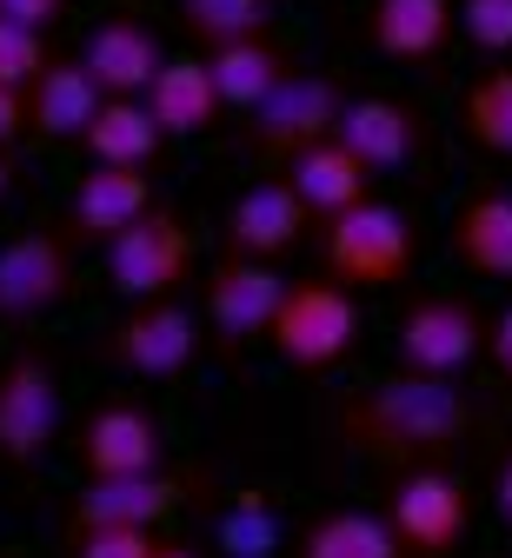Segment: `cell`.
Returning <instances> with one entry per match:
<instances>
[{"instance_id": "cell-22", "label": "cell", "mask_w": 512, "mask_h": 558, "mask_svg": "<svg viewBox=\"0 0 512 558\" xmlns=\"http://www.w3.org/2000/svg\"><path fill=\"white\" fill-rule=\"evenodd\" d=\"M453 259L479 279H512V193L479 186L453 214Z\"/></svg>"}, {"instance_id": "cell-30", "label": "cell", "mask_w": 512, "mask_h": 558, "mask_svg": "<svg viewBox=\"0 0 512 558\" xmlns=\"http://www.w3.org/2000/svg\"><path fill=\"white\" fill-rule=\"evenodd\" d=\"M460 27H466L473 47L512 53V0H466V8H460Z\"/></svg>"}, {"instance_id": "cell-11", "label": "cell", "mask_w": 512, "mask_h": 558, "mask_svg": "<svg viewBox=\"0 0 512 558\" xmlns=\"http://www.w3.org/2000/svg\"><path fill=\"white\" fill-rule=\"evenodd\" d=\"M154 180H146V167H87L81 173V186L67 193V206H60V233L73 240V246H114L133 220H146L154 214Z\"/></svg>"}, {"instance_id": "cell-19", "label": "cell", "mask_w": 512, "mask_h": 558, "mask_svg": "<svg viewBox=\"0 0 512 558\" xmlns=\"http://www.w3.org/2000/svg\"><path fill=\"white\" fill-rule=\"evenodd\" d=\"M286 180H293V193H300L320 220H333V214H346V206H359V199H373V167H366L346 140H313L307 154H293L286 160Z\"/></svg>"}, {"instance_id": "cell-32", "label": "cell", "mask_w": 512, "mask_h": 558, "mask_svg": "<svg viewBox=\"0 0 512 558\" xmlns=\"http://www.w3.org/2000/svg\"><path fill=\"white\" fill-rule=\"evenodd\" d=\"M0 14L21 21V27H34V34H47V27L67 14V0H0Z\"/></svg>"}, {"instance_id": "cell-2", "label": "cell", "mask_w": 512, "mask_h": 558, "mask_svg": "<svg viewBox=\"0 0 512 558\" xmlns=\"http://www.w3.org/2000/svg\"><path fill=\"white\" fill-rule=\"evenodd\" d=\"M359 339V300L340 279H293L266 345L293 366V373H333Z\"/></svg>"}, {"instance_id": "cell-27", "label": "cell", "mask_w": 512, "mask_h": 558, "mask_svg": "<svg viewBox=\"0 0 512 558\" xmlns=\"http://www.w3.org/2000/svg\"><path fill=\"white\" fill-rule=\"evenodd\" d=\"M460 120L473 133V147L512 160V66H486V74L460 94Z\"/></svg>"}, {"instance_id": "cell-37", "label": "cell", "mask_w": 512, "mask_h": 558, "mask_svg": "<svg viewBox=\"0 0 512 558\" xmlns=\"http://www.w3.org/2000/svg\"><path fill=\"white\" fill-rule=\"evenodd\" d=\"M8 186H14V154L0 147V199H8Z\"/></svg>"}, {"instance_id": "cell-31", "label": "cell", "mask_w": 512, "mask_h": 558, "mask_svg": "<svg viewBox=\"0 0 512 558\" xmlns=\"http://www.w3.org/2000/svg\"><path fill=\"white\" fill-rule=\"evenodd\" d=\"M219 545H227V558H266L273 551V519L253 512V506H240L227 525H219Z\"/></svg>"}, {"instance_id": "cell-13", "label": "cell", "mask_w": 512, "mask_h": 558, "mask_svg": "<svg viewBox=\"0 0 512 558\" xmlns=\"http://www.w3.org/2000/svg\"><path fill=\"white\" fill-rule=\"evenodd\" d=\"M73 459H81L87 478H120V472H167V433L160 418L133 405V399H114L100 412L81 418V439H73Z\"/></svg>"}, {"instance_id": "cell-33", "label": "cell", "mask_w": 512, "mask_h": 558, "mask_svg": "<svg viewBox=\"0 0 512 558\" xmlns=\"http://www.w3.org/2000/svg\"><path fill=\"white\" fill-rule=\"evenodd\" d=\"M486 353H492L499 379H512V306H505V313H492V332H486Z\"/></svg>"}, {"instance_id": "cell-29", "label": "cell", "mask_w": 512, "mask_h": 558, "mask_svg": "<svg viewBox=\"0 0 512 558\" xmlns=\"http://www.w3.org/2000/svg\"><path fill=\"white\" fill-rule=\"evenodd\" d=\"M73 558H154L160 532L154 525H94V532H67Z\"/></svg>"}, {"instance_id": "cell-16", "label": "cell", "mask_w": 512, "mask_h": 558, "mask_svg": "<svg viewBox=\"0 0 512 558\" xmlns=\"http://www.w3.org/2000/svg\"><path fill=\"white\" fill-rule=\"evenodd\" d=\"M180 506V478L174 472H120V478H87L81 499L67 512V532H94V525H154Z\"/></svg>"}, {"instance_id": "cell-23", "label": "cell", "mask_w": 512, "mask_h": 558, "mask_svg": "<svg viewBox=\"0 0 512 558\" xmlns=\"http://www.w3.org/2000/svg\"><path fill=\"white\" fill-rule=\"evenodd\" d=\"M146 113L160 120L167 140H193V133H213L219 113H227V100H219L206 60H167L160 81L146 87Z\"/></svg>"}, {"instance_id": "cell-9", "label": "cell", "mask_w": 512, "mask_h": 558, "mask_svg": "<svg viewBox=\"0 0 512 558\" xmlns=\"http://www.w3.org/2000/svg\"><path fill=\"white\" fill-rule=\"evenodd\" d=\"M200 353V319L180 300H133L107 326V360L127 379H180Z\"/></svg>"}, {"instance_id": "cell-6", "label": "cell", "mask_w": 512, "mask_h": 558, "mask_svg": "<svg viewBox=\"0 0 512 558\" xmlns=\"http://www.w3.org/2000/svg\"><path fill=\"white\" fill-rule=\"evenodd\" d=\"M193 279V227L174 206H154L146 220H133L114 246H107V287L133 306V300H174Z\"/></svg>"}, {"instance_id": "cell-26", "label": "cell", "mask_w": 512, "mask_h": 558, "mask_svg": "<svg viewBox=\"0 0 512 558\" xmlns=\"http://www.w3.org/2000/svg\"><path fill=\"white\" fill-rule=\"evenodd\" d=\"M174 21H180L187 40H200L213 53V47L266 34L273 27V0H174Z\"/></svg>"}, {"instance_id": "cell-36", "label": "cell", "mask_w": 512, "mask_h": 558, "mask_svg": "<svg viewBox=\"0 0 512 558\" xmlns=\"http://www.w3.org/2000/svg\"><path fill=\"white\" fill-rule=\"evenodd\" d=\"M154 558H200V551H193V545H180V538H160V551H154Z\"/></svg>"}, {"instance_id": "cell-17", "label": "cell", "mask_w": 512, "mask_h": 558, "mask_svg": "<svg viewBox=\"0 0 512 558\" xmlns=\"http://www.w3.org/2000/svg\"><path fill=\"white\" fill-rule=\"evenodd\" d=\"M333 140H346V147L373 167V173H400V167H413V154L426 147V126H419L413 107H400V100H386V94H359V100H346Z\"/></svg>"}, {"instance_id": "cell-28", "label": "cell", "mask_w": 512, "mask_h": 558, "mask_svg": "<svg viewBox=\"0 0 512 558\" xmlns=\"http://www.w3.org/2000/svg\"><path fill=\"white\" fill-rule=\"evenodd\" d=\"M47 40L34 34V27H21V21H8L0 14V87H14V94H27L40 74H47Z\"/></svg>"}, {"instance_id": "cell-4", "label": "cell", "mask_w": 512, "mask_h": 558, "mask_svg": "<svg viewBox=\"0 0 512 558\" xmlns=\"http://www.w3.org/2000/svg\"><path fill=\"white\" fill-rule=\"evenodd\" d=\"M386 525L406 558H453L473 532V499L446 465H406L386 485Z\"/></svg>"}, {"instance_id": "cell-14", "label": "cell", "mask_w": 512, "mask_h": 558, "mask_svg": "<svg viewBox=\"0 0 512 558\" xmlns=\"http://www.w3.org/2000/svg\"><path fill=\"white\" fill-rule=\"evenodd\" d=\"M313 227V206L293 193V180H253L234 206L227 220H219V253H240V259H279L307 240Z\"/></svg>"}, {"instance_id": "cell-34", "label": "cell", "mask_w": 512, "mask_h": 558, "mask_svg": "<svg viewBox=\"0 0 512 558\" xmlns=\"http://www.w3.org/2000/svg\"><path fill=\"white\" fill-rule=\"evenodd\" d=\"M21 126H27V100H21L14 87H0V147H14Z\"/></svg>"}, {"instance_id": "cell-1", "label": "cell", "mask_w": 512, "mask_h": 558, "mask_svg": "<svg viewBox=\"0 0 512 558\" xmlns=\"http://www.w3.org/2000/svg\"><path fill=\"white\" fill-rule=\"evenodd\" d=\"M479 399L453 379H432V373H386L366 392L340 399L333 426L340 439L373 459L386 472H406V465H446L473 433H479Z\"/></svg>"}, {"instance_id": "cell-18", "label": "cell", "mask_w": 512, "mask_h": 558, "mask_svg": "<svg viewBox=\"0 0 512 558\" xmlns=\"http://www.w3.org/2000/svg\"><path fill=\"white\" fill-rule=\"evenodd\" d=\"M206 74H213L219 100H227V113H260L300 66H293V53L273 34H253V40H234V47H213Z\"/></svg>"}, {"instance_id": "cell-3", "label": "cell", "mask_w": 512, "mask_h": 558, "mask_svg": "<svg viewBox=\"0 0 512 558\" xmlns=\"http://www.w3.org/2000/svg\"><path fill=\"white\" fill-rule=\"evenodd\" d=\"M320 253H326V272L340 287L380 293V287H400L413 272V227L400 220V206L359 199V206H346V214H333L320 227Z\"/></svg>"}, {"instance_id": "cell-15", "label": "cell", "mask_w": 512, "mask_h": 558, "mask_svg": "<svg viewBox=\"0 0 512 558\" xmlns=\"http://www.w3.org/2000/svg\"><path fill=\"white\" fill-rule=\"evenodd\" d=\"M167 60H174V53L160 47V34L146 27V21H133V14L100 21V27L81 40V66L94 74V87H100L107 100H140L146 87L160 81Z\"/></svg>"}, {"instance_id": "cell-38", "label": "cell", "mask_w": 512, "mask_h": 558, "mask_svg": "<svg viewBox=\"0 0 512 558\" xmlns=\"http://www.w3.org/2000/svg\"><path fill=\"white\" fill-rule=\"evenodd\" d=\"M120 8H133V0H120Z\"/></svg>"}, {"instance_id": "cell-21", "label": "cell", "mask_w": 512, "mask_h": 558, "mask_svg": "<svg viewBox=\"0 0 512 558\" xmlns=\"http://www.w3.org/2000/svg\"><path fill=\"white\" fill-rule=\"evenodd\" d=\"M453 27H460L453 0H373V8H366V40L386 60H406V66L432 60L453 40Z\"/></svg>"}, {"instance_id": "cell-8", "label": "cell", "mask_w": 512, "mask_h": 558, "mask_svg": "<svg viewBox=\"0 0 512 558\" xmlns=\"http://www.w3.org/2000/svg\"><path fill=\"white\" fill-rule=\"evenodd\" d=\"M73 246L60 227H27L14 233L8 246H0V319H47L73 300V279H81V266H73Z\"/></svg>"}, {"instance_id": "cell-12", "label": "cell", "mask_w": 512, "mask_h": 558, "mask_svg": "<svg viewBox=\"0 0 512 558\" xmlns=\"http://www.w3.org/2000/svg\"><path fill=\"white\" fill-rule=\"evenodd\" d=\"M340 113H346V94L326 74H293L260 113H247V147H260L266 160H293L313 140H333Z\"/></svg>"}, {"instance_id": "cell-7", "label": "cell", "mask_w": 512, "mask_h": 558, "mask_svg": "<svg viewBox=\"0 0 512 558\" xmlns=\"http://www.w3.org/2000/svg\"><path fill=\"white\" fill-rule=\"evenodd\" d=\"M60 439V373L40 345L0 360V459L40 465Z\"/></svg>"}, {"instance_id": "cell-20", "label": "cell", "mask_w": 512, "mask_h": 558, "mask_svg": "<svg viewBox=\"0 0 512 558\" xmlns=\"http://www.w3.org/2000/svg\"><path fill=\"white\" fill-rule=\"evenodd\" d=\"M100 100H107V94L94 87V74L81 66V53H53L47 74L27 87V126H34L40 140H81V133L94 126Z\"/></svg>"}, {"instance_id": "cell-25", "label": "cell", "mask_w": 512, "mask_h": 558, "mask_svg": "<svg viewBox=\"0 0 512 558\" xmlns=\"http://www.w3.org/2000/svg\"><path fill=\"white\" fill-rule=\"evenodd\" d=\"M300 558H406V545L380 512H326L307 525Z\"/></svg>"}, {"instance_id": "cell-10", "label": "cell", "mask_w": 512, "mask_h": 558, "mask_svg": "<svg viewBox=\"0 0 512 558\" xmlns=\"http://www.w3.org/2000/svg\"><path fill=\"white\" fill-rule=\"evenodd\" d=\"M293 279L273 272V259H240V253H219L206 266V326L219 339V353H240L247 339L273 332V313L286 300Z\"/></svg>"}, {"instance_id": "cell-5", "label": "cell", "mask_w": 512, "mask_h": 558, "mask_svg": "<svg viewBox=\"0 0 512 558\" xmlns=\"http://www.w3.org/2000/svg\"><path fill=\"white\" fill-rule=\"evenodd\" d=\"M486 332H492V319L473 300H460V293H419L413 306H400L393 360H400V373L453 379V373H466L486 353Z\"/></svg>"}, {"instance_id": "cell-35", "label": "cell", "mask_w": 512, "mask_h": 558, "mask_svg": "<svg viewBox=\"0 0 512 558\" xmlns=\"http://www.w3.org/2000/svg\"><path fill=\"white\" fill-rule=\"evenodd\" d=\"M492 512H499V525L512 532V452H505V465H499V478H492Z\"/></svg>"}, {"instance_id": "cell-24", "label": "cell", "mask_w": 512, "mask_h": 558, "mask_svg": "<svg viewBox=\"0 0 512 558\" xmlns=\"http://www.w3.org/2000/svg\"><path fill=\"white\" fill-rule=\"evenodd\" d=\"M81 147H87L94 167H154L167 133H160L154 113H146V100H100L94 126L81 133Z\"/></svg>"}]
</instances>
